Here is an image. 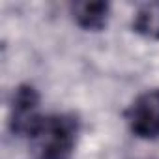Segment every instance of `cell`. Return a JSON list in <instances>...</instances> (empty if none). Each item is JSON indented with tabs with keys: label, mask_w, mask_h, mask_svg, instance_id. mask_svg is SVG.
<instances>
[{
	"label": "cell",
	"mask_w": 159,
	"mask_h": 159,
	"mask_svg": "<svg viewBox=\"0 0 159 159\" xmlns=\"http://www.w3.org/2000/svg\"><path fill=\"white\" fill-rule=\"evenodd\" d=\"M125 118L133 135L146 140L159 139V88L140 94L125 111Z\"/></svg>",
	"instance_id": "7a4b0ae2"
},
{
	"label": "cell",
	"mask_w": 159,
	"mask_h": 159,
	"mask_svg": "<svg viewBox=\"0 0 159 159\" xmlns=\"http://www.w3.org/2000/svg\"><path fill=\"white\" fill-rule=\"evenodd\" d=\"M133 30L148 39H159V2L142 4L133 17Z\"/></svg>",
	"instance_id": "5b68a950"
},
{
	"label": "cell",
	"mask_w": 159,
	"mask_h": 159,
	"mask_svg": "<svg viewBox=\"0 0 159 159\" xmlns=\"http://www.w3.org/2000/svg\"><path fill=\"white\" fill-rule=\"evenodd\" d=\"M39 94L32 84H21L11 99L10 129L13 135L26 137L34 124L39 120Z\"/></svg>",
	"instance_id": "3957f363"
},
{
	"label": "cell",
	"mask_w": 159,
	"mask_h": 159,
	"mask_svg": "<svg viewBox=\"0 0 159 159\" xmlns=\"http://www.w3.org/2000/svg\"><path fill=\"white\" fill-rule=\"evenodd\" d=\"M79 118L69 112L39 116L26 135L34 159H71L79 137Z\"/></svg>",
	"instance_id": "6da1fadb"
},
{
	"label": "cell",
	"mask_w": 159,
	"mask_h": 159,
	"mask_svg": "<svg viewBox=\"0 0 159 159\" xmlns=\"http://www.w3.org/2000/svg\"><path fill=\"white\" fill-rule=\"evenodd\" d=\"M71 13L81 28L101 30L109 21L111 6L107 2H75L71 6Z\"/></svg>",
	"instance_id": "277c9868"
}]
</instances>
